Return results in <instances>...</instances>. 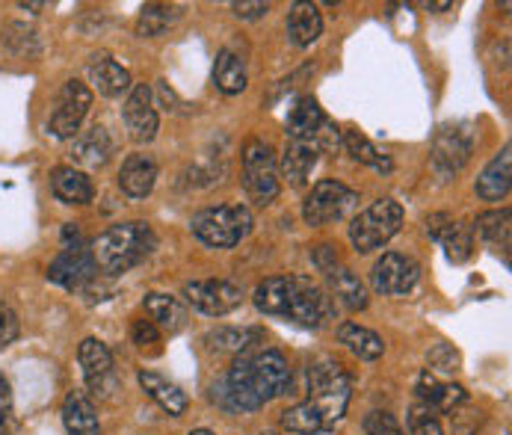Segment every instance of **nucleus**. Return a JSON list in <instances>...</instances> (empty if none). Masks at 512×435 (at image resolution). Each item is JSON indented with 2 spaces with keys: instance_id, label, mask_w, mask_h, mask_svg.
Segmentation results:
<instances>
[{
  "instance_id": "obj_43",
  "label": "nucleus",
  "mask_w": 512,
  "mask_h": 435,
  "mask_svg": "<svg viewBox=\"0 0 512 435\" xmlns=\"http://www.w3.org/2000/svg\"><path fill=\"white\" fill-rule=\"evenodd\" d=\"M231 9H234V15H237V18H243V21H255V18H261V15H267V12H270V3H264V0H234V3H231Z\"/></svg>"
},
{
  "instance_id": "obj_29",
  "label": "nucleus",
  "mask_w": 512,
  "mask_h": 435,
  "mask_svg": "<svg viewBox=\"0 0 512 435\" xmlns=\"http://www.w3.org/2000/svg\"><path fill=\"white\" fill-rule=\"evenodd\" d=\"M326 282H329L332 296H335L344 308H350V311H365L367 290L365 285L359 282V276H356L353 270H347V267L335 264L332 270H326Z\"/></svg>"
},
{
  "instance_id": "obj_19",
  "label": "nucleus",
  "mask_w": 512,
  "mask_h": 435,
  "mask_svg": "<svg viewBox=\"0 0 512 435\" xmlns=\"http://www.w3.org/2000/svg\"><path fill=\"white\" fill-rule=\"evenodd\" d=\"M51 193L63 205H89L95 196V187L86 172H80L74 166H57L51 172Z\"/></svg>"
},
{
  "instance_id": "obj_28",
  "label": "nucleus",
  "mask_w": 512,
  "mask_h": 435,
  "mask_svg": "<svg viewBox=\"0 0 512 435\" xmlns=\"http://www.w3.org/2000/svg\"><path fill=\"white\" fill-rule=\"evenodd\" d=\"M317 145L302 143V140H288L282 151V175L288 178L291 187H302L311 175V169L317 166Z\"/></svg>"
},
{
  "instance_id": "obj_10",
  "label": "nucleus",
  "mask_w": 512,
  "mask_h": 435,
  "mask_svg": "<svg viewBox=\"0 0 512 435\" xmlns=\"http://www.w3.org/2000/svg\"><path fill=\"white\" fill-rule=\"evenodd\" d=\"M471 151H474V131L468 122L441 125L433 143V169L447 181L468 163Z\"/></svg>"
},
{
  "instance_id": "obj_5",
  "label": "nucleus",
  "mask_w": 512,
  "mask_h": 435,
  "mask_svg": "<svg viewBox=\"0 0 512 435\" xmlns=\"http://www.w3.org/2000/svg\"><path fill=\"white\" fill-rule=\"evenodd\" d=\"M252 225H255V219L249 214V208H243V205L205 208V211H199L193 217V222H190L193 234L202 243L214 246V249H231V246H237L240 240H246L252 234Z\"/></svg>"
},
{
  "instance_id": "obj_15",
  "label": "nucleus",
  "mask_w": 512,
  "mask_h": 435,
  "mask_svg": "<svg viewBox=\"0 0 512 435\" xmlns=\"http://www.w3.org/2000/svg\"><path fill=\"white\" fill-rule=\"evenodd\" d=\"M427 231H430V237L436 243L444 246L447 261L465 264L471 258V252H474V231H471V225L456 222L450 214H433V217L427 219Z\"/></svg>"
},
{
  "instance_id": "obj_13",
  "label": "nucleus",
  "mask_w": 512,
  "mask_h": 435,
  "mask_svg": "<svg viewBox=\"0 0 512 435\" xmlns=\"http://www.w3.org/2000/svg\"><path fill=\"white\" fill-rule=\"evenodd\" d=\"M418 279H421V267L409 255H400V252H385L373 264V273H370L373 290L382 296H406L418 285Z\"/></svg>"
},
{
  "instance_id": "obj_37",
  "label": "nucleus",
  "mask_w": 512,
  "mask_h": 435,
  "mask_svg": "<svg viewBox=\"0 0 512 435\" xmlns=\"http://www.w3.org/2000/svg\"><path fill=\"white\" fill-rule=\"evenodd\" d=\"M3 45H6L15 57H39V51H42L36 30L27 27V24H18V21L6 24V30H3Z\"/></svg>"
},
{
  "instance_id": "obj_44",
  "label": "nucleus",
  "mask_w": 512,
  "mask_h": 435,
  "mask_svg": "<svg viewBox=\"0 0 512 435\" xmlns=\"http://www.w3.org/2000/svg\"><path fill=\"white\" fill-rule=\"evenodd\" d=\"M9 415H12V391H9V379L0 373V435H9Z\"/></svg>"
},
{
  "instance_id": "obj_3",
  "label": "nucleus",
  "mask_w": 512,
  "mask_h": 435,
  "mask_svg": "<svg viewBox=\"0 0 512 435\" xmlns=\"http://www.w3.org/2000/svg\"><path fill=\"white\" fill-rule=\"evenodd\" d=\"M157 246V234L151 231L148 222H122L98 234L92 243V258L95 267L107 276H122L143 264Z\"/></svg>"
},
{
  "instance_id": "obj_36",
  "label": "nucleus",
  "mask_w": 512,
  "mask_h": 435,
  "mask_svg": "<svg viewBox=\"0 0 512 435\" xmlns=\"http://www.w3.org/2000/svg\"><path fill=\"white\" fill-rule=\"evenodd\" d=\"M181 18V6H166V3H148L140 12V21H137V33L143 39H154V36H163L169 24H175Z\"/></svg>"
},
{
  "instance_id": "obj_11",
  "label": "nucleus",
  "mask_w": 512,
  "mask_h": 435,
  "mask_svg": "<svg viewBox=\"0 0 512 435\" xmlns=\"http://www.w3.org/2000/svg\"><path fill=\"white\" fill-rule=\"evenodd\" d=\"M184 296L187 302L208 314V317H225L231 314L234 308H240L243 302V290L237 282H228V279H202V282H187L184 285Z\"/></svg>"
},
{
  "instance_id": "obj_47",
  "label": "nucleus",
  "mask_w": 512,
  "mask_h": 435,
  "mask_svg": "<svg viewBox=\"0 0 512 435\" xmlns=\"http://www.w3.org/2000/svg\"><path fill=\"white\" fill-rule=\"evenodd\" d=\"M190 435H217V433H211V430H193Z\"/></svg>"
},
{
  "instance_id": "obj_33",
  "label": "nucleus",
  "mask_w": 512,
  "mask_h": 435,
  "mask_svg": "<svg viewBox=\"0 0 512 435\" xmlns=\"http://www.w3.org/2000/svg\"><path fill=\"white\" fill-rule=\"evenodd\" d=\"M261 338V332L255 329H234V326H220V329H211L205 335V344L214 350V353H231V356H243L255 341Z\"/></svg>"
},
{
  "instance_id": "obj_46",
  "label": "nucleus",
  "mask_w": 512,
  "mask_h": 435,
  "mask_svg": "<svg viewBox=\"0 0 512 435\" xmlns=\"http://www.w3.org/2000/svg\"><path fill=\"white\" fill-rule=\"evenodd\" d=\"M21 9H45V3H21Z\"/></svg>"
},
{
  "instance_id": "obj_2",
  "label": "nucleus",
  "mask_w": 512,
  "mask_h": 435,
  "mask_svg": "<svg viewBox=\"0 0 512 435\" xmlns=\"http://www.w3.org/2000/svg\"><path fill=\"white\" fill-rule=\"evenodd\" d=\"M255 308L267 317L291 320L302 329H323L335 320L332 299L308 276H270L255 288Z\"/></svg>"
},
{
  "instance_id": "obj_32",
  "label": "nucleus",
  "mask_w": 512,
  "mask_h": 435,
  "mask_svg": "<svg viewBox=\"0 0 512 435\" xmlns=\"http://www.w3.org/2000/svg\"><path fill=\"white\" fill-rule=\"evenodd\" d=\"M249 83L246 63L234 54V51H220L217 63H214V86L225 95H240Z\"/></svg>"
},
{
  "instance_id": "obj_8",
  "label": "nucleus",
  "mask_w": 512,
  "mask_h": 435,
  "mask_svg": "<svg viewBox=\"0 0 512 435\" xmlns=\"http://www.w3.org/2000/svg\"><path fill=\"white\" fill-rule=\"evenodd\" d=\"M359 205V193L341 181H320L302 205V219L308 225H329L347 219Z\"/></svg>"
},
{
  "instance_id": "obj_45",
  "label": "nucleus",
  "mask_w": 512,
  "mask_h": 435,
  "mask_svg": "<svg viewBox=\"0 0 512 435\" xmlns=\"http://www.w3.org/2000/svg\"><path fill=\"white\" fill-rule=\"evenodd\" d=\"M427 9H450V3H424Z\"/></svg>"
},
{
  "instance_id": "obj_16",
  "label": "nucleus",
  "mask_w": 512,
  "mask_h": 435,
  "mask_svg": "<svg viewBox=\"0 0 512 435\" xmlns=\"http://www.w3.org/2000/svg\"><path fill=\"white\" fill-rule=\"evenodd\" d=\"M122 119L128 125V134L134 143H151L157 137V113L151 107V89L146 83H137L128 92V101L122 107Z\"/></svg>"
},
{
  "instance_id": "obj_30",
  "label": "nucleus",
  "mask_w": 512,
  "mask_h": 435,
  "mask_svg": "<svg viewBox=\"0 0 512 435\" xmlns=\"http://www.w3.org/2000/svg\"><path fill=\"white\" fill-rule=\"evenodd\" d=\"M338 341H341L353 356H359L362 362H376V359H382V353H385L382 338H379L376 332L365 329V326H359V323H341V326H338Z\"/></svg>"
},
{
  "instance_id": "obj_17",
  "label": "nucleus",
  "mask_w": 512,
  "mask_h": 435,
  "mask_svg": "<svg viewBox=\"0 0 512 435\" xmlns=\"http://www.w3.org/2000/svg\"><path fill=\"white\" fill-rule=\"evenodd\" d=\"M510 187H512V148L510 145H504V151H501V154H495V157H492V163L480 172V178H477L474 190H477V196H480L483 202H501V199H507V196H510Z\"/></svg>"
},
{
  "instance_id": "obj_24",
  "label": "nucleus",
  "mask_w": 512,
  "mask_h": 435,
  "mask_svg": "<svg viewBox=\"0 0 512 435\" xmlns=\"http://www.w3.org/2000/svg\"><path fill=\"white\" fill-rule=\"evenodd\" d=\"M140 385H143V391H146L148 397H151L163 412H169L172 418H181V415L187 412V406H190L187 394H184L175 382H169L166 376H160V373H154V370H140Z\"/></svg>"
},
{
  "instance_id": "obj_12",
  "label": "nucleus",
  "mask_w": 512,
  "mask_h": 435,
  "mask_svg": "<svg viewBox=\"0 0 512 435\" xmlns=\"http://www.w3.org/2000/svg\"><path fill=\"white\" fill-rule=\"evenodd\" d=\"M95 273L98 267H95L92 249H86L83 243H66L63 252L48 267V282L66 290H80L92 285Z\"/></svg>"
},
{
  "instance_id": "obj_39",
  "label": "nucleus",
  "mask_w": 512,
  "mask_h": 435,
  "mask_svg": "<svg viewBox=\"0 0 512 435\" xmlns=\"http://www.w3.org/2000/svg\"><path fill=\"white\" fill-rule=\"evenodd\" d=\"M409 435H444L439 418L430 406L418 403L409 409Z\"/></svg>"
},
{
  "instance_id": "obj_1",
  "label": "nucleus",
  "mask_w": 512,
  "mask_h": 435,
  "mask_svg": "<svg viewBox=\"0 0 512 435\" xmlns=\"http://www.w3.org/2000/svg\"><path fill=\"white\" fill-rule=\"evenodd\" d=\"M291 388V367L279 350L237 356L225 382L214 385V400L228 412H255Z\"/></svg>"
},
{
  "instance_id": "obj_14",
  "label": "nucleus",
  "mask_w": 512,
  "mask_h": 435,
  "mask_svg": "<svg viewBox=\"0 0 512 435\" xmlns=\"http://www.w3.org/2000/svg\"><path fill=\"white\" fill-rule=\"evenodd\" d=\"M77 362L83 370L86 388L98 397H110V391L116 388V367L110 347L98 338H86L77 350Z\"/></svg>"
},
{
  "instance_id": "obj_23",
  "label": "nucleus",
  "mask_w": 512,
  "mask_h": 435,
  "mask_svg": "<svg viewBox=\"0 0 512 435\" xmlns=\"http://www.w3.org/2000/svg\"><path fill=\"white\" fill-rule=\"evenodd\" d=\"M323 122H326V116H323L320 104H317L311 95L296 98V104H293L291 113H288V122H285V128H288V140L314 143V140H317V134H320V128H323Z\"/></svg>"
},
{
  "instance_id": "obj_40",
  "label": "nucleus",
  "mask_w": 512,
  "mask_h": 435,
  "mask_svg": "<svg viewBox=\"0 0 512 435\" xmlns=\"http://www.w3.org/2000/svg\"><path fill=\"white\" fill-rule=\"evenodd\" d=\"M365 433L367 435H406L403 427L397 424L394 415L388 412H370L365 418Z\"/></svg>"
},
{
  "instance_id": "obj_42",
  "label": "nucleus",
  "mask_w": 512,
  "mask_h": 435,
  "mask_svg": "<svg viewBox=\"0 0 512 435\" xmlns=\"http://www.w3.org/2000/svg\"><path fill=\"white\" fill-rule=\"evenodd\" d=\"M18 338V317L9 305L0 302V350H6Z\"/></svg>"
},
{
  "instance_id": "obj_38",
  "label": "nucleus",
  "mask_w": 512,
  "mask_h": 435,
  "mask_svg": "<svg viewBox=\"0 0 512 435\" xmlns=\"http://www.w3.org/2000/svg\"><path fill=\"white\" fill-rule=\"evenodd\" d=\"M131 341L140 353H148V356H157L160 353V329L151 323V320H134L131 326Z\"/></svg>"
},
{
  "instance_id": "obj_27",
  "label": "nucleus",
  "mask_w": 512,
  "mask_h": 435,
  "mask_svg": "<svg viewBox=\"0 0 512 435\" xmlns=\"http://www.w3.org/2000/svg\"><path fill=\"white\" fill-rule=\"evenodd\" d=\"M323 33V18L314 3H293L288 12V36L296 48H308L320 39Z\"/></svg>"
},
{
  "instance_id": "obj_22",
  "label": "nucleus",
  "mask_w": 512,
  "mask_h": 435,
  "mask_svg": "<svg viewBox=\"0 0 512 435\" xmlns=\"http://www.w3.org/2000/svg\"><path fill=\"white\" fill-rule=\"evenodd\" d=\"M63 424L69 435H101L95 403L86 391H69L63 400Z\"/></svg>"
},
{
  "instance_id": "obj_35",
  "label": "nucleus",
  "mask_w": 512,
  "mask_h": 435,
  "mask_svg": "<svg viewBox=\"0 0 512 435\" xmlns=\"http://www.w3.org/2000/svg\"><path fill=\"white\" fill-rule=\"evenodd\" d=\"M344 148H347V154L356 160V163H365L370 169H376V172H391L394 166H391V160L376 148V145L367 140L365 134H359V131H344Z\"/></svg>"
},
{
  "instance_id": "obj_25",
  "label": "nucleus",
  "mask_w": 512,
  "mask_h": 435,
  "mask_svg": "<svg viewBox=\"0 0 512 435\" xmlns=\"http://www.w3.org/2000/svg\"><path fill=\"white\" fill-rule=\"evenodd\" d=\"M418 394H421V403L430 406L433 412H436V409L450 412V409H456L459 403H465V397H468L462 385L444 382V379H439L433 370H424V373L418 376Z\"/></svg>"
},
{
  "instance_id": "obj_26",
  "label": "nucleus",
  "mask_w": 512,
  "mask_h": 435,
  "mask_svg": "<svg viewBox=\"0 0 512 435\" xmlns=\"http://www.w3.org/2000/svg\"><path fill=\"white\" fill-rule=\"evenodd\" d=\"M110 154H113V140H110L107 128H101V125H95V128L74 137V163H80L86 169H101L110 160Z\"/></svg>"
},
{
  "instance_id": "obj_41",
  "label": "nucleus",
  "mask_w": 512,
  "mask_h": 435,
  "mask_svg": "<svg viewBox=\"0 0 512 435\" xmlns=\"http://www.w3.org/2000/svg\"><path fill=\"white\" fill-rule=\"evenodd\" d=\"M430 364H433V370H439V373H456V370H459V353H456L453 347H447V344H439V347L430 353Z\"/></svg>"
},
{
  "instance_id": "obj_48",
  "label": "nucleus",
  "mask_w": 512,
  "mask_h": 435,
  "mask_svg": "<svg viewBox=\"0 0 512 435\" xmlns=\"http://www.w3.org/2000/svg\"><path fill=\"white\" fill-rule=\"evenodd\" d=\"M264 435H279V433H264Z\"/></svg>"
},
{
  "instance_id": "obj_20",
  "label": "nucleus",
  "mask_w": 512,
  "mask_h": 435,
  "mask_svg": "<svg viewBox=\"0 0 512 435\" xmlns=\"http://www.w3.org/2000/svg\"><path fill=\"white\" fill-rule=\"evenodd\" d=\"M154 181H157V163L151 154H131L125 163H122V172H119V187L125 196L131 199H146L148 193L154 190Z\"/></svg>"
},
{
  "instance_id": "obj_9",
  "label": "nucleus",
  "mask_w": 512,
  "mask_h": 435,
  "mask_svg": "<svg viewBox=\"0 0 512 435\" xmlns=\"http://www.w3.org/2000/svg\"><path fill=\"white\" fill-rule=\"evenodd\" d=\"M89 107H92L89 86L80 80H66L57 95V107L48 119V134H54L57 140H74L80 134V125H83Z\"/></svg>"
},
{
  "instance_id": "obj_34",
  "label": "nucleus",
  "mask_w": 512,
  "mask_h": 435,
  "mask_svg": "<svg viewBox=\"0 0 512 435\" xmlns=\"http://www.w3.org/2000/svg\"><path fill=\"white\" fill-rule=\"evenodd\" d=\"M477 231H480V237H483L489 246H495V249H501V252H510V234H512L510 208L480 214V217H477Z\"/></svg>"
},
{
  "instance_id": "obj_4",
  "label": "nucleus",
  "mask_w": 512,
  "mask_h": 435,
  "mask_svg": "<svg viewBox=\"0 0 512 435\" xmlns=\"http://www.w3.org/2000/svg\"><path fill=\"white\" fill-rule=\"evenodd\" d=\"M308 403L323 415L329 433L347 415L350 406V376L341 364L329 356H320L308 364Z\"/></svg>"
},
{
  "instance_id": "obj_31",
  "label": "nucleus",
  "mask_w": 512,
  "mask_h": 435,
  "mask_svg": "<svg viewBox=\"0 0 512 435\" xmlns=\"http://www.w3.org/2000/svg\"><path fill=\"white\" fill-rule=\"evenodd\" d=\"M279 424H282V430L288 435H323L329 433V427H326V421H323V415L314 409V403H308V400H302V403H296L291 409H285L282 412V418H279Z\"/></svg>"
},
{
  "instance_id": "obj_6",
  "label": "nucleus",
  "mask_w": 512,
  "mask_h": 435,
  "mask_svg": "<svg viewBox=\"0 0 512 435\" xmlns=\"http://www.w3.org/2000/svg\"><path fill=\"white\" fill-rule=\"evenodd\" d=\"M403 225V208L394 199H379L350 222V243L356 252L370 255L382 249Z\"/></svg>"
},
{
  "instance_id": "obj_21",
  "label": "nucleus",
  "mask_w": 512,
  "mask_h": 435,
  "mask_svg": "<svg viewBox=\"0 0 512 435\" xmlns=\"http://www.w3.org/2000/svg\"><path fill=\"white\" fill-rule=\"evenodd\" d=\"M146 314L148 320L160 329V332H169V335H178L184 326H187V308L178 296H169V293H146Z\"/></svg>"
},
{
  "instance_id": "obj_7",
  "label": "nucleus",
  "mask_w": 512,
  "mask_h": 435,
  "mask_svg": "<svg viewBox=\"0 0 512 435\" xmlns=\"http://www.w3.org/2000/svg\"><path fill=\"white\" fill-rule=\"evenodd\" d=\"M243 187L255 205H270L279 196V160L273 145L249 140L243 148Z\"/></svg>"
},
{
  "instance_id": "obj_18",
  "label": "nucleus",
  "mask_w": 512,
  "mask_h": 435,
  "mask_svg": "<svg viewBox=\"0 0 512 435\" xmlns=\"http://www.w3.org/2000/svg\"><path fill=\"white\" fill-rule=\"evenodd\" d=\"M89 80L92 86L104 95V98H122L125 92L134 89L131 72L122 69L110 54H95L89 63Z\"/></svg>"
}]
</instances>
